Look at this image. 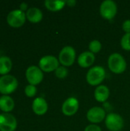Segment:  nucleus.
I'll return each mask as SVG.
<instances>
[{"label": "nucleus", "instance_id": "1", "mask_svg": "<svg viewBox=\"0 0 130 131\" xmlns=\"http://www.w3.org/2000/svg\"><path fill=\"white\" fill-rule=\"evenodd\" d=\"M126 61L125 58L119 53H113L108 58L109 69L114 74H120L126 69Z\"/></svg>", "mask_w": 130, "mask_h": 131}, {"label": "nucleus", "instance_id": "2", "mask_svg": "<svg viewBox=\"0 0 130 131\" xmlns=\"http://www.w3.org/2000/svg\"><path fill=\"white\" fill-rule=\"evenodd\" d=\"M106 78V71L102 66L90 68L87 73L86 80L91 86H99Z\"/></svg>", "mask_w": 130, "mask_h": 131}, {"label": "nucleus", "instance_id": "3", "mask_svg": "<svg viewBox=\"0 0 130 131\" xmlns=\"http://www.w3.org/2000/svg\"><path fill=\"white\" fill-rule=\"evenodd\" d=\"M18 84V80L13 75L2 76L0 78V93L3 95L10 94L17 89Z\"/></svg>", "mask_w": 130, "mask_h": 131}, {"label": "nucleus", "instance_id": "4", "mask_svg": "<svg viewBox=\"0 0 130 131\" xmlns=\"http://www.w3.org/2000/svg\"><path fill=\"white\" fill-rule=\"evenodd\" d=\"M76 59V51L72 46L64 47L58 56V61L62 66L70 67L74 64Z\"/></svg>", "mask_w": 130, "mask_h": 131}, {"label": "nucleus", "instance_id": "5", "mask_svg": "<svg viewBox=\"0 0 130 131\" xmlns=\"http://www.w3.org/2000/svg\"><path fill=\"white\" fill-rule=\"evenodd\" d=\"M100 15L106 20H112L117 14V5L113 0H105L100 6Z\"/></svg>", "mask_w": 130, "mask_h": 131}, {"label": "nucleus", "instance_id": "6", "mask_svg": "<svg viewBox=\"0 0 130 131\" xmlns=\"http://www.w3.org/2000/svg\"><path fill=\"white\" fill-rule=\"evenodd\" d=\"M105 124L109 130L120 131L124 127V121L120 114L110 113L106 117Z\"/></svg>", "mask_w": 130, "mask_h": 131}, {"label": "nucleus", "instance_id": "7", "mask_svg": "<svg viewBox=\"0 0 130 131\" xmlns=\"http://www.w3.org/2000/svg\"><path fill=\"white\" fill-rule=\"evenodd\" d=\"M25 77L29 84L35 86L42 81L44 78V74L39 67L31 65L27 68L25 71Z\"/></svg>", "mask_w": 130, "mask_h": 131}, {"label": "nucleus", "instance_id": "8", "mask_svg": "<svg viewBox=\"0 0 130 131\" xmlns=\"http://www.w3.org/2000/svg\"><path fill=\"white\" fill-rule=\"evenodd\" d=\"M26 15L20 9L11 11L7 15V23L13 28L21 27L26 21Z\"/></svg>", "mask_w": 130, "mask_h": 131}, {"label": "nucleus", "instance_id": "9", "mask_svg": "<svg viewBox=\"0 0 130 131\" xmlns=\"http://www.w3.org/2000/svg\"><path fill=\"white\" fill-rule=\"evenodd\" d=\"M58 59L53 55H46L42 57L39 61V68L44 72L55 71L59 67Z\"/></svg>", "mask_w": 130, "mask_h": 131}, {"label": "nucleus", "instance_id": "10", "mask_svg": "<svg viewBox=\"0 0 130 131\" xmlns=\"http://www.w3.org/2000/svg\"><path fill=\"white\" fill-rule=\"evenodd\" d=\"M16 118L9 113L0 114V131H15L17 128Z\"/></svg>", "mask_w": 130, "mask_h": 131}, {"label": "nucleus", "instance_id": "11", "mask_svg": "<svg viewBox=\"0 0 130 131\" xmlns=\"http://www.w3.org/2000/svg\"><path fill=\"white\" fill-rule=\"evenodd\" d=\"M107 114L103 108L100 107H93L87 113V120L93 124L101 123L106 119Z\"/></svg>", "mask_w": 130, "mask_h": 131}, {"label": "nucleus", "instance_id": "12", "mask_svg": "<svg viewBox=\"0 0 130 131\" xmlns=\"http://www.w3.org/2000/svg\"><path fill=\"white\" fill-rule=\"evenodd\" d=\"M79 109V101L74 97H70L62 104V113L67 117L74 115Z\"/></svg>", "mask_w": 130, "mask_h": 131}, {"label": "nucleus", "instance_id": "13", "mask_svg": "<svg viewBox=\"0 0 130 131\" xmlns=\"http://www.w3.org/2000/svg\"><path fill=\"white\" fill-rule=\"evenodd\" d=\"M32 111L33 112L39 116L44 115L47 113L48 109V105L47 101L43 97H37L32 102Z\"/></svg>", "mask_w": 130, "mask_h": 131}, {"label": "nucleus", "instance_id": "14", "mask_svg": "<svg viewBox=\"0 0 130 131\" xmlns=\"http://www.w3.org/2000/svg\"><path fill=\"white\" fill-rule=\"evenodd\" d=\"M94 61H95V55L90 51L81 53L77 58V63L79 66H80L83 68L91 67L94 63Z\"/></svg>", "mask_w": 130, "mask_h": 131}, {"label": "nucleus", "instance_id": "15", "mask_svg": "<svg viewBox=\"0 0 130 131\" xmlns=\"http://www.w3.org/2000/svg\"><path fill=\"white\" fill-rule=\"evenodd\" d=\"M110 97V89L106 85H99L94 91V97L97 101L104 103Z\"/></svg>", "mask_w": 130, "mask_h": 131}, {"label": "nucleus", "instance_id": "16", "mask_svg": "<svg viewBox=\"0 0 130 131\" xmlns=\"http://www.w3.org/2000/svg\"><path fill=\"white\" fill-rule=\"evenodd\" d=\"M25 15L26 18L31 23H38L43 18L42 12L36 7H31L28 8L25 12Z\"/></svg>", "mask_w": 130, "mask_h": 131}, {"label": "nucleus", "instance_id": "17", "mask_svg": "<svg viewBox=\"0 0 130 131\" xmlns=\"http://www.w3.org/2000/svg\"><path fill=\"white\" fill-rule=\"evenodd\" d=\"M15 107L13 99L8 95H2L0 97V110L4 113L11 112Z\"/></svg>", "mask_w": 130, "mask_h": 131}, {"label": "nucleus", "instance_id": "18", "mask_svg": "<svg viewBox=\"0 0 130 131\" xmlns=\"http://www.w3.org/2000/svg\"><path fill=\"white\" fill-rule=\"evenodd\" d=\"M66 5L67 2L61 0H46L44 2V6L51 12H58L64 8Z\"/></svg>", "mask_w": 130, "mask_h": 131}, {"label": "nucleus", "instance_id": "19", "mask_svg": "<svg viewBox=\"0 0 130 131\" xmlns=\"http://www.w3.org/2000/svg\"><path fill=\"white\" fill-rule=\"evenodd\" d=\"M12 63L10 58L7 56L0 57V74L4 76L8 74L11 70Z\"/></svg>", "mask_w": 130, "mask_h": 131}, {"label": "nucleus", "instance_id": "20", "mask_svg": "<svg viewBox=\"0 0 130 131\" xmlns=\"http://www.w3.org/2000/svg\"><path fill=\"white\" fill-rule=\"evenodd\" d=\"M102 49V45L98 40H93L89 44V50L93 54H96L100 51Z\"/></svg>", "mask_w": 130, "mask_h": 131}, {"label": "nucleus", "instance_id": "21", "mask_svg": "<svg viewBox=\"0 0 130 131\" xmlns=\"http://www.w3.org/2000/svg\"><path fill=\"white\" fill-rule=\"evenodd\" d=\"M55 76L59 79H64L68 75V70L64 66H59L54 71Z\"/></svg>", "mask_w": 130, "mask_h": 131}, {"label": "nucleus", "instance_id": "22", "mask_svg": "<svg viewBox=\"0 0 130 131\" xmlns=\"http://www.w3.org/2000/svg\"><path fill=\"white\" fill-rule=\"evenodd\" d=\"M120 45L125 51H130V33L125 34L120 41Z\"/></svg>", "mask_w": 130, "mask_h": 131}, {"label": "nucleus", "instance_id": "23", "mask_svg": "<svg viewBox=\"0 0 130 131\" xmlns=\"http://www.w3.org/2000/svg\"><path fill=\"white\" fill-rule=\"evenodd\" d=\"M25 94L28 97H33L37 94V88L34 85L28 84L25 88Z\"/></svg>", "mask_w": 130, "mask_h": 131}, {"label": "nucleus", "instance_id": "24", "mask_svg": "<svg viewBox=\"0 0 130 131\" xmlns=\"http://www.w3.org/2000/svg\"><path fill=\"white\" fill-rule=\"evenodd\" d=\"M84 131H102L101 128L97 124H90L87 126L84 129Z\"/></svg>", "mask_w": 130, "mask_h": 131}, {"label": "nucleus", "instance_id": "25", "mask_svg": "<svg viewBox=\"0 0 130 131\" xmlns=\"http://www.w3.org/2000/svg\"><path fill=\"white\" fill-rule=\"evenodd\" d=\"M122 28L126 32V34L130 33V19H127L123 22Z\"/></svg>", "mask_w": 130, "mask_h": 131}, {"label": "nucleus", "instance_id": "26", "mask_svg": "<svg viewBox=\"0 0 130 131\" xmlns=\"http://www.w3.org/2000/svg\"><path fill=\"white\" fill-rule=\"evenodd\" d=\"M20 10L22 11V12H25V11H28V4L25 3V2H22L20 4Z\"/></svg>", "mask_w": 130, "mask_h": 131}, {"label": "nucleus", "instance_id": "27", "mask_svg": "<svg viewBox=\"0 0 130 131\" xmlns=\"http://www.w3.org/2000/svg\"><path fill=\"white\" fill-rule=\"evenodd\" d=\"M66 2H67V5H68V6L70 7H74L77 4V2L75 0H68Z\"/></svg>", "mask_w": 130, "mask_h": 131}]
</instances>
